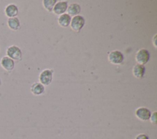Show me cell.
<instances>
[{"mask_svg": "<svg viewBox=\"0 0 157 139\" xmlns=\"http://www.w3.org/2000/svg\"><path fill=\"white\" fill-rule=\"evenodd\" d=\"M6 56L13 61H20L22 59V52L21 49L17 45H10L6 49Z\"/></svg>", "mask_w": 157, "mask_h": 139, "instance_id": "cell-1", "label": "cell"}, {"mask_svg": "<svg viewBox=\"0 0 157 139\" xmlns=\"http://www.w3.org/2000/svg\"><path fill=\"white\" fill-rule=\"evenodd\" d=\"M85 24V19L82 16L80 15H77L74 17L70 23V26L71 29L75 31V32H79L82 28L83 27Z\"/></svg>", "mask_w": 157, "mask_h": 139, "instance_id": "cell-2", "label": "cell"}, {"mask_svg": "<svg viewBox=\"0 0 157 139\" xmlns=\"http://www.w3.org/2000/svg\"><path fill=\"white\" fill-rule=\"evenodd\" d=\"M135 59L137 64L140 65H144L148 62L150 59V54L147 50L140 49L136 54Z\"/></svg>", "mask_w": 157, "mask_h": 139, "instance_id": "cell-3", "label": "cell"}, {"mask_svg": "<svg viewBox=\"0 0 157 139\" xmlns=\"http://www.w3.org/2000/svg\"><path fill=\"white\" fill-rule=\"evenodd\" d=\"M1 67L7 72H12L15 67V61L7 56H4L0 59Z\"/></svg>", "mask_w": 157, "mask_h": 139, "instance_id": "cell-4", "label": "cell"}, {"mask_svg": "<svg viewBox=\"0 0 157 139\" xmlns=\"http://www.w3.org/2000/svg\"><path fill=\"white\" fill-rule=\"evenodd\" d=\"M108 59L109 62L113 64H120L123 62L124 56L121 51L114 50L110 52L108 55Z\"/></svg>", "mask_w": 157, "mask_h": 139, "instance_id": "cell-5", "label": "cell"}, {"mask_svg": "<svg viewBox=\"0 0 157 139\" xmlns=\"http://www.w3.org/2000/svg\"><path fill=\"white\" fill-rule=\"evenodd\" d=\"M151 114V113L150 110L145 107H139L135 111L136 116L142 121L148 120L150 118Z\"/></svg>", "mask_w": 157, "mask_h": 139, "instance_id": "cell-6", "label": "cell"}, {"mask_svg": "<svg viewBox=\"0 0 157 139\" xmlns=\"http://www.w3.org/2000/svg\"><path fill=\"white\" fill-rule=\"evenodd\" d=\"M53 71L49 69H45L41 72L39 75V81L43 85H48L52 80Z\"/></svg>", "mask_w": 157, "mask_h": 139, "instance_id": "cell-7", "label": "cell"}, {"mask_svg": "<svg viewBox=\"0 0 157 139\" xmlns=\"http://www.w3.org/2000/svg\"><path fill=\"white\" fill-rule=\"evenodd\" d=\"M4 14L8 18L17 17L18 14V8L17 5L13 3L7 4L4 8Z\"/></svg>", "mask_w": 157, "mask_h": 139, "instance_id": "cell-8", "label": "cell"}, {"mask_svg": "<svg viewBox=\"0 0 157 139\" xmlns=\"http://www.w3.org/2000/svg\"><path fill=\"white\" fill-rule=\"evenodd\" d=\"M67 6V2L59 1L55 4L53 11L56 15H62L66 11Z\"/></svg>", "mask_w": 157, "mask_h": 139, "instance_id": "cell-9", "label": "cell"}, {"mask_svg": "<svg viewBox=\"0 0 157 139\" xmlns=\"http://www.w3.org/2000/svg\"><path fill=\"white\" fill-rule=\"evenodd\" d=\"M7 25L12 31H17L20 28V21L18 18H9L7 20Z\"/></svg>", "mask_w": 157, "mask_h": 139, "instance_id": "cell-10", "label": "cell"}, {"mask_svg": "<svg viewBox=\"0 0 157 139\" xmlns=\"http://www.w3.org/2000/svg\"><path fill=\"white\" fill-rule=\"evenodd\" d=\"M145 67L139 64H136L132 69V74L137 78H142L145 73Z\"/></svg>", "mask_w": 157, "mask_h": 139, "instance_id": "cell-11", "label": "cell"}, {"mask_svg": "<svg viewBox=\"0 0 157 139\" xmlns=\"http://www.w3.org/2000/svg\"><path fill=\"white\" fill-rule=\"evenodd\" d=\"M30 91L33 95L39 96L44 92V86L40 83L36 82L31 85Z\"/></svg>", "mask_w": 157, "mask_h": 139, "instance_id": "cell-12", "label": "cell"}, {"mask_svg": "<svg viewBox=\"0 0 157 139\" xmlns=\"http://www.w3.org/2000/svg\"><path fill=\"white\" fill-rule=\"evenodd\" d=\"M67 12L69 16H77L80 12V6L76 3L71 4L67 8Z\"/></svg>", "mask_w": 157, "mask_h": 139, "instance_id": "cell-13", "label": "cell"}, {"mask_svg": "<svg viewBox=\"0 0 157 139\" xmlns=\"http://www.w3.org/2000/svg\"><path fill=\"white\" fill-rule=\"evenodd\" d=\"M71 17L67 13H63L59 16L58 20V24L63 28L67 27L70 24Z\"/></svg>", "mask_w": 157, "mask_h": 139, "instance_id": "cell-14", "label": "cell"}, {"mask_svg": "<svg viewBox=\"0 0 157 139\" xmlns=\"http://www.w3.org/2000/svg\"><path fill=\"white\" fill-rule=\"evenodd\" d=\"M56 3V0H44L43 1V5L44 8L49 12H51L52 10H53V8Z\"/></svg>", "mask_w": 157, "mask_h": 139, "instance_id": "cell-15", "label": "cell"}, {"mask_svg": "<svg viewBox=\"0 0 157 139\" xmlns=\"http://www.w3.org/2000/svg\"><path fill=\"white\" fill-rule=\"evenodd\" d=\"M150 122L153 124H156V111H154L153 113H152V114H151L150 118Z\"/></svg>", "mask_w": 157, "mask_h": 139, "instance_id": "cell-16", "label": "cell"}, {"mask_svg": "<svg viewBox=\"0 0 157 139\" xmlns=\"http://www.w3.org/2000/svg\"><path fill=\"white\" fill-rule=\"evenodd\" d=\"M135 139H149L148 137L144 133H140L136 136Z\"/></svg>", "mask_w": 157, "mask_h": 139, "instance_id": "cell-17", "label": "cell"}]
</instances>
